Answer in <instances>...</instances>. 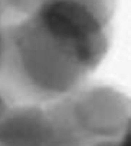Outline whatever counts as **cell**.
Segmentation results:
<instances>
[{
    "instance_id": "8992f818",
    "label": "cell",
    "mask_w": 131,
    "mask_h": 146,
    "mask_svg": "<svg viewBox=\"0 0 131 146\" xmlns=\"http://www.w3.org/2000/svg\"><path fill=\"white\" fill-rule=\"evenodd\" d=\"M10 106H12V105L9 103V100L6 99V96H5L2 92H0V119L5 116V113L9 110Z\"/></svg>"
},
{
    "instance_id": "52a82bcc",
    "label": "cell",
    "mask_w": 131,
    "mask_h": 146,
    "mask_svg": "<svg viewBox=\"0 0 131 146\" xmlns=\"http://www.w3.org/2000/svg\"><path fill=\"white\" fill-rule=\"evenodd\" d=\"M3 53H5V35H3V25H0V69L3 63Z\"/></svg>"
},
{
    "instance_id": "7a4b0ae2",
    "label": "cell",
    "mask_w": 131,
    "mask_h": 146,
    "mask_svg": "<svg viewBox=\"0 0 131 146\" xmlns=\"http://www.w3.org/2000/svg\"><path fill=\"white\" fill-rule=\"evenodd\" d=\"M56 143L92 146L117 139L131 117V98L105 85L85 82L45 105Z\"/></svg>"
},
{
    "instance_id": "ba28073f",
    "label": "cell",
    "mask_w": 131,
    "mask_h": 146,
    "mask_svg": "<svg viewBox=\"0 0 131 146\" xmlns=\"http://www.w3.org/2000/svg\"><path fill=\"white\" fill-rule=\"evenodd\" d=\"M115 140H117V139H111V140H102V142H98V143H95V145H92V146H117Z\"/></svg>"
},
{
    "instance_id": "5b68a950",
    "label": "cell",
    "mask_w": 131,
    "mask_h": 146,
    "mask_svg": "<svg viewBox=\"0 0 131 146\" xmlns=\"http://www.w3.org/2000/svg\"><path fill=\"white\" fill-rule=\"evenodd\" d=\"M115 143L117 146H131V117L128 119L122 133L117 137Z\"/></svg>"
},
{
    "instance_id": "277c9868",
    "label": "cell",
    "mask_w": 131,
    "mask_h": 146,
    "mask_svg": "<svg viewBox=\"0 0 131 146\" xmlns=\"http://www.w3.org/2000/svg\"><path fill=\"white\" fill-rule=\"evenodd\" d=\"M56 143L45 105H12L0 119V146H48Z\"/></svg>"
},
{
    "instance_id": "3957f363",
    "label": "cell",
    "mask_w": 131,
    "mask_h": 146,
    "mask_svg": "<svg viewBox=\"0 0 131 146\" xmlns=\"http://www.w3.org/2000/svg\"><path fill=\"white\" fill-rule=\"evenodd\" d=\"M114 0H43L29 16L89 73L108 53Z\"/></svg>"
},
{
    "instance_id": "6da1fadb",
    "label": "cell",
    "mask_w": 131,
    "mask_h": 146,
    "mask_svg": "<svg viewBox=\"0 0 131 146\" xmlns=\"http://www.w3.org/2000/svg\"><path fill=\"white\" fill-rule=\"evenodd\" d=\"M0 92L10 105H46L71 93L91 73L30 16L3 25Z\"/></svg>"
}]
</instances>
